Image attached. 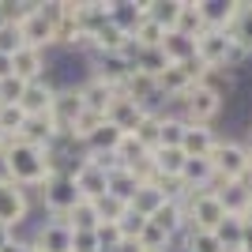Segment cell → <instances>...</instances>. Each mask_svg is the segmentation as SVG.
Wrapping results in <instances>:
<instances>
[{
	"label": "cell",
	"mask_w": 252,
	"mask_h": 252,
	"mask_svg": "<svg viewBox=\"0 0 252 252\" xmlns=\"http://www.w3.org/2000/svg\"><path fill=\"white\" fill-rule=\"evenodd\" d=\"M0 177L11 181V185H19L23 192H38L45 181L53 177L49 162H45V151L31 147V143H23V139H8V147L0 155Z\"/></svg>",
	"instance_id": "1"
},
{
	"label": "cell",
	"mask_w": 252,
	"mask_h": 252,
	"mask_svg": "<svg viewBox=\"0 0 252 252\" xmlns=\"http://www.w3.org/2000/svg\"><path fill=\"white\" fill-rule=\"evenodd\" d=\"M57 23H61V0H34V11L19 23L23 45L27 49H53L57 45Z\"/></svg>",
	"instance_id": "2"
},
{
	"label": "cell",
	"mask_w": 252,
	"mask_h": 252,
	"mask_svg": "<svg viewBox=\"0 0 252 252\" xmlns=\"http://www.w3.org/2000/svg\"><path fill=\"white\" fill-rule=\"evenodd\" d=\"M169 113H177L185 125H211L215 128L222 121V94L215 87H207V83H196L185 98L173 102Z\"/></svg>",
	"instance_id": "3"
},
{
	"label": "cell",
	"mask_w": 252,
	"mask_h": 252,
	"mask_svg": "<svg viewBox=\"0 0 252 252\" xmlns=\"http://www.w3.org/2000/svg\"><path fill=\"white\" fill-rule=\"evenodd\" d=\"M75 203H79V196H75V185L68 173H53L42 189L34 192V207H42L45 219H64Z\"/></svg>",
	"instance_id": "4"
},
{
	"label": "cell",
	"mask_w": 252,
	"mask_h": 252,
	"mask_svg": "<svg viewBox=\"0 0 252 252\" xmlns=\"http://www.w3.org/2000/svg\"><path fill=\"white\" fill-rule=\"evenodd\" d=\"M211 166L219 181H241L252 166V155L245 151V143L237 136H219L215 151H211Z\"/></svg>",
	"instance_id": "5"
},
{
	"label": "cell",
	"mask_w": 252,
	"mask_h": 252,
	"mask_svg": "<svg viewBox=\"0 0 252 252\" xmlns=\"http://www.w3.org/2000/svg\"><path fill=\"white\" fill-rule=\"evenodd\" d=\"M34 211V196L31 192H23L19 185H11V181L0 177V230H15L23 222L31 219Z\"/></svg>",
	"instance_id": "6"
},
{
	"label": "cell",
	"mask_w": 252,
	"mask_h": 252,
	"mask_svg": "<svg viewBox=\"0 0 252 252\" xmlns=\"http://www.w3.org/2000/svg\"><path fill=\"white\" fill-rule=\"evenodd\" d=\"M203 75H207V68H203L200 61H189V64H169L155 83H158V91H162L169 102H177V98H185L192 87L200 83Z\"/></svg>",
	"instance_id": "7"
},
{
	"label": "cell",
	"mask_w": 252,
	"mask_h": 252,
	"mask_svg": "<svg viewBox=\"0 0 252 252\" xmlns=\"http://www.w3.org/2000/svg\"><path fill=\"white\" fill-rule=\"evenodd\" d=\"M31 249L34 252H72V230L64 219H45L31 226Z\"/></svg>",
	"instance_id": "8"
},
{
	"label": "cell",
	"mask_w": 252,
	"mask_h": 252,
	"mask_svg": "<svg viewBox=\"0 0 252 252\" xmlns=\"http://www.w3.org/2000/svg\"><path fill=\"white\" fill-rule=\"evenodd\" d=\"M68 177H72V185H75V196L87 200V203H98L105 192H109V173L98 169L94 162H87V158L72 169V173H68Z\"/></svg>",
	"instance_id": "9"
},
{
	"label": "cell",
	"mask_w": 252,
	"mask_h": 252,
	"mask_svg": "<svg viewBox=\"0 0 252 252\" xmlns=\"http://www.w3.org/2000/svg\"><path fill=\"white\" fill-rule=\"evenodd\" d=\"M132 72H136L132 61L121 57V53H94V57H91V75L102 79L105 87H113V91H121V87L128 83V75H132Z\"/></svg>",
	"instance_id": "10"
},
{
	"label": "cell",
	"mask_w": 252,
	"mask_h": 252,
	"mask_svg": "<svg viewBox=\"0 0 252 252\" xmlns=\"http://www.w3.org/2000/svg\"><path fill=\"white\" fill-rule=\"evenodd\" d=\"M230 42H233V38L226 31H200V34H196V61H200L207 72H219L222 61H226Z\"/></svg>",
	"instance_id": "11"
},
{
	"label": "cell",
	"mask_w": 252,
	"mask_h": 252,
	"mask_svg": "<svg viewBox=\"0 0 252 252\" xmlns=\"http://www.w3.org/2000/svg\"><path fill=\"white\" fill-rule=\"evenodd\" d=\"M177 185H181L185 192H211L215 185H219V177H215V166H211V158H185Z\"/></svg>",
	"instance_id": "12"
},
{
	"label": "cell",
	"mask_w": 252,
	"mask_h": 252,
	"mask_svg": "<svg viewBox=\"0 0 252 252\" xmlns=\"http://www.w3.org/2000/svg\"><path fill=\"white\" fill-rule=\"evenodd\" d=\"M79 113H83L79 91H57V98H53V105H49V121L57 125V132H61V136H68V132H72V125L79 121Z\"/></svg>",
	"instance_id": "13"
},
{
	"label": "cell",
	"mask_w": 252,
	"mask_h": 252,
	"mask_svg": "<svg viewBox=\"0 0 252 252\" xmlns=\"http://www.w3.org/2000/svg\"><path fill=\"white\" fill-rule=\"evenodd\" d=\"M215 143H219V128H211V125H185L181 155H185V158H211Z\"/></svg>",
	"instance_id": "14"
},
{
	"label": "cell",
	"mask_w": 252,
	"mask_h": 252,
	"mask_svg": "<svg viewBox=\"0 0 252 252\" xmlns=\"http://www.w3.org/2000/svg\"><path fill=\"white\" fill-rule=\"evenodd\" d=\"M105 121L117 128V132H125V136H132L139 125H143V109H139L132 98H125V94H117L113 102L105 105Z\"/></svg>",
	"instance_id": "15"
},
{
	"label": "cell",
	"mask_w": 252,
	"mask_h": 252,
	"mask_svg": "<svg viewBox=\"0 0 252 252\" xmlns=\"http://www.w3.org/2000/svg\"><path fill=\"white\" fill-rule=\"evenodd\" d=\"M53 98H57V91L45 79H34V83H23V94L15 105L23 109V117H42V113H49Z\"/></svg>",
	"instance_id": "16"
},
{
	"label": "cell",
	"mask_w": 252,
	"mask_h": 252,
	"mask_svg": "<svg viewBox=\"0 0 252 252\" xmlns=\"http://www.w3.org/2000/svg\"><path fill=\"white\" fill-rule=\"evenodd\" d=\"M151 162V177L155 181H166V185H173V181L181 177V166H185V155H181V147H155L147 155Z\"/></svg>",
	"instance_id": "17"
},
{
	"label": "cell",
	"mask_w": 252,
	"mask_h": 252,
	"mask_svg": "<svg viewBox=\"0 0 252 252\" xmlns=\"http://www.w3.org/2000/svg\"><path fill=\"white\" fill-rule=\"evenodd\" d=\"M196 11L203 19V31H230L237 15V0H196Z\"/></svg>",
	"instance_id": "18"
},
{
	"label": "cell",
	"mask_w": 252,
	"mask_h": 252,
	"mask_svg": "<svg viewBox=\"0 0 252 252\" xmlns=\"http://www.w3.org/2000/svg\"><path fill=\"white\" fill-rule=\"evenodd\" d=\"M211 192H215V200H219V207L226 215H233V219L249 215V189H245L241 181H219Z\"/></svg>",
	"instance_id": "19"
},
{
	"label": "cell",
	"mask_w": 252,
	"mask_h": 252,
	"mask_svg": "<svg viewBox=\"0 0 252 252\" xmlns=\"http://www.w3.org/2000/svg\"><path fill=\"white\" fill-rule=\"evenodd\" d=\"M57 136H61V132H57V125L49 121V113H42V117H27L15 139H23V143H31V147H38V151H49V143H53Z\"/></svg>",
	"instance_id": "20"
},
{
	"label": "cell",
	"mask_w": 252,
	"mask_h": 252,
	"mask_svg": "<svg viewBox=\"0 0 252 252\" xmlns=\"http://www.w3.org/2000/svg\"><path fill=\"white\" fill-rule=\"evenodd\" d=\"M11 75H15L19 83L45 79V53L42 49H27V45H23V49L11 57Z\"/></svg>",
	"instance_id": "21"
},
{
	"label": "cell",
	"mask_w": 252,
	"mask_h": 252,
	"mask_svg": "<svg viewBox=\"0 0 252 252\" xmlns=\"http://www.w3.org/2000/svg\"><path fill=\"white\" fill-rule=\"evenodd\" d=\"M109 27H117V31L132 34L143 23V0H109Z\"/></svg>",
	"instance_id": "22"
},
{
	"label": "cell",
	"mask_w": 252,
	"mask_h": 252,
	"mask_svg": "<svg viewBox=\"0 0 252 252\" xmlns=\"http://www.w3.org/2000/svg\"><path fill=\"white\" fill-rule=\"evenodd\" d=\"M121 139H125V132H117L109 121H102V125L83 139V155H113V151L121 147Z\"/></svg>",
	"instance_id": "23"
},
{
	"label": "cell",
	"mask_w": 252,
	"mask_h": 252,
	"mask_svg": "<svg viewBox=\"0 0 252 252\" xmlns=\"http://www.w3.org/2000/svg\"><path fill=\"white\" fill-rule=\"evenodd\" d=\"M162 57H166L169 64H189L196 61V38H185V34L177 31H166V38H162Z\"/></svg>",
	"instance_id": "24"
},
{
	"label": "cell",
	"mask_w": 252,
	"mask_h": 252,
	"mask_svg": "<svg viewBox=\"0 0 252 252\" xmlns=\"http://www.w3.org/2000/svg\"><path fill=\"white\" fill-rule=\"evenodd\" d=\"M113 98H117V91H113V87H105L102 79H94V75L79 87V102H83V109H91V113L105 117V105L113 102Z\"/></svg>",
	"instance_id": "25"
},
{
	"label": "cell",
	"mask_w": 252,
	"mask_h": 252,
	"mask_svg": "<svg viewBox=\"0 0 252 252\" xmlns=\"http://www.w3.org/2000/svg\"><path fill=\"white\" fill-rule=\"evenodd\" d=\"M64 222H68V230L72 233H94L98 226H102V219H98V207L94 203H87V200H79L68 215H64Z\"/></svg>",
	"instance_id": "26"
},
{
	"label": "cell",
	"mask_w": 252,
	"mask_h": 252,
	"mask_svg": "<svg viewBox=\"0 0 252 252\" xmlns=\"http://www.w3.org/2000/svg\"><path fill=\"white\" fill-rule=\"evenodd\" d=\"M177 8H181V0H143V19H151L162 31H173Z\"/></svg>",
	"instance_id": "27"
},
{
	"label": "cell",
	"mask_w": 252,
	"mask_h": 252,
	"mask_svg": "<svg viewBox=\"0 0 252 252\" xmlns=\"http://www.w3.org/2000/svg\"><path fill=\"white\" fill-rule=\"evenodd\" d=\"M151 226H158V230L166 233V237H173V233H181V226H185V211H181V203L177 200H166L162 207L151 215Z\"/></svg>",
	"instance_id": "28"
},
{
	"label": "cell",
	"mask_w": 252,
	"mask_h": 252,
	"mask_svg": "<svg viewBox=\"0 0 252 252\" xmlns=\"http://www.w3.org/2000/svg\"><path fill=\"white\" fill-rule=\"evenodd\" d=\"M211 233L219 237L222 252H241V241H245V219H233V215H226V219H222Z\"/></svg>",
	"instance_id": "29"
},
{
	"label": "cell",
	"mask_w": 252,
	"mask_h": 252,
	"mask_svg": "<svg viewBox=\"0 0 252 252\" xmlns=\"http://www.w3.org/2000/svg\"><path fill=\"white\" fill-rule=\"evenodd\" d=\"M139 185H143V181H139L132 169H113V173H109V192H105V196H117L121 203H132V196H136Z\"/></svg>",
	"instance_id": "30"
},
{
	"label": "cell",
	"mask_w": 252,
	"mask_h": 252,
	"mask_svg": "<svg viewBox=\"0 0 252 252\" xmlns=\"http://www.w3.org/2000/svg\"><path fill=\"white\" fill-rule=\"evenodd\" d=\"M173 31H177V34H185V38H196V34L203 31V19H200V11H196V0H181Z\"/></svg>",
	"instance_id": "31"
},
{
	"label": "cell",
	"mask_w": 252,
	"mask_h": 252,
	"mask_svg": "<svg viewBox=\"0 0 252 252\" xmlns=\"http://www.w3.org/2000/svg\"><path fill=\"white\" fill-rule=\"evenodd\" d=\"M181 136H185V121L177 113L158 117V147H181Z\"/></svg>",
	"instance_id": "32"
},
{
	"label": "cell",
	"mask_w": 252,
	"mask_h": 252,
	"mask_svg": "<svg viewBox=\"0 0 252 252\" xmlns=\"http://www.w3.org/2000/svg\"><path fill=\"white\" fill-rule=\"evenodd\" d=\"M136 72H143V75H151V79H158V75L169 68V61L162 57V49H139V57H136V64H132Z\"/></svg>",
	"instance_id": "33"
},
{
	"label": "cell",
	"mask_w": 252,
	"mask_h": 252,
	"mask_svg": "<svg viewBox=\"0 0 252 252\" xmlns=\"http://www.w3.org/2000/svg\"><path fill=\"white\" fill-rule=\"evenodd\" d=\"M113 226H117V230H121V237H125V241H136V237H139V230L147 226V219H143L139 211L125 207V215H121V219H117Z\"/></svg>",
	"instance_id": "34"
},
{
	"label": "cell",
	"mask_w": 252,
	"mask_h": 252,
	"mask_svg": "<svg viewBox=\"0 0 252 252\" xmlns=\"http://www.w3.org/2000/svg\"><path fill=\"white\" fill-rule=\"evenodd\" d=\"M23 109L19 105H0V136H8V139H15L19 136V128H23Z\"/></svg>",
	"instance_id": "35"
},
{
	"label": "cell",
	"mask_w": 252,
	"mask_h": 252,
	"mask_svg": "<svg viewBox=\"0 0 252 252\" xmlns=\"http://www.w3.org/2000/svg\"><path fill=\"white\" fill-rule=\"evenodd\" d=\"M23 49V34L15 23H0V57H15Z\"/></svg>",
	"instance_id": "36"
},
{
	"label": "cell",
	"mask_w": 252,
	"mask_h": 252,
	"mask_svg": "<svg viewBox=\"0 0 252 252\" xmlns=\"http://www.w3.org/2000/svg\"><path fill=\"white\" fill-rule=\"evenodd\" d=\"M94 207H98V219L113 226V222L121 219V215H125V207H128V203H121V200H117V196H102V200H98Z\"/></svg>",
	"instance_id": "37"
},
{
	"label": "cell",
	"mask_w": 252,
	"mask_h": 252,
	"mask_svg": "<svg viewBox=\"0 0 252 252\" xmlns=\"http://www.w3.org/2000/svg\"><path fill=\"white\" fill-rule=\"evenodd\" d=\"M72 252H102L94 233H72Z\"/></svg>",
	"instance_id": "38"
},
{
	"label": "cell",
	"mask_w": 252,
	"mask_h": 252,
	"mask_svg": "<svg viewBox=\"0 0 252 252\" xmlns=\"http://www.w3.org/2000/svg\"><path fill=\"white\" fill-rule=\"evenodd\" d=\"M0 252H31V245H27V241H19V237H8V245H4Z\"/></svg>",
	"instance_id": "39"
},
{
	"label": "cell",
	"mask_w": 252,
	"mask_h": 252,
	"mask_svg": "<svg viewBox=\"0 0 252 252\" xmlns=\"http://www.w3.org/2000/svg\"><path fill=\"white\" fill-rule=\"evenodd\" d=\"M241 252H252V222L245 219V241H241Z\"/></svg>",
	"instance_id": "40"
},
{
	"label": "cell",
	"mask_w": 252,
	"mask_h": 252,
	"mask_svg": "<svg viewBox=\"0 0 252 252\" xmlns=\"http://www.w3.org/2000/svg\"><path fill=\"white\" fill-rule=\"evenodd\" d=\"M0 79H11V57H0Z\"/></svg>",
	"instance_id": "41"
},
{
	"label": "cell",
	"mask_w": 252,
	"mask_h": 252,
	"mask_svg": "<svg viewBox=\"0 0 252 252\" xmlns=\"http://www.w3.org/2000/svg\"><path fill=\"white\" fill-rule=\"evenodd\" d=\"M113 252H143V249H139V245L136 241H121V245H117V249Z\"/></svg>",
	"instance_id": "42"
},
{
	"label": "cell",
	"mask_w": 252,
	"mask_h": 252,
	"mask_svg": "<svg viewBox=\"0 0 252 252\" xmlns=\"http://www.w3.org/2000/svg\"><path fill=\"white\" fill-rule=\"evenodd\" d=\"M237 139H241V143H245V151H249V155H252V128H249V132H245V136H237Z\"/></svg>",
	"instance_id": "43"
},
{
	"label": "cell",
	"mask_w": 252,
	"mask_h": 252,
	"mask_svg": "<svg viewBox=\"0 0 252 252\" xmlns=\"http://www.w3.org/2000/svg\"><path fill=\"white\" fill-rule=\"evenodd\" d=\"M4 245H8V230H0V249H4Z\"/></svg>",
	"instance_id": "44"
},
{
	"label": "cell",
	"mask_w": 252,
	"mask_h": 252,
	"mask_svg": "<svg viewBox=\"0 0 252 252\" xmlns=\"http://www.w3.org/2000/svg\"><path fill=\"white\" fill-rule=\"evenodd\" d=\"M245 219H249V222H252V192H249V215H245Z\"/></svg>",
	"instance_id": "45"
},
{
	"label": "cell",
	"mask_w": 252,
	"mask_h": 252,
	"mask_svg": "<svg viewBox=\"0 0 252 252\" xmlns=\"http://www.w3.org/2000/svg\"><path fill=\"white\" fill-rule=\"evenodd\" d=\"M4 147H8V136H0V155H4Z\"/></svg>",
	"instance_id": "46"
},
{
	"label": "cell",
	"mask_w": 252,
	"mask_h": 252,
	"mask_svg": "<svg viewBox=\"0 0 252 252\" xmlns=\"http://www.w3.org/2000/svg\"><path fill=\"white\" fill-rule=\"evenodd\" d=\"M245 49H249V57H252V38H249V42H245Z\"/></svg>",
	"instance_id": "47"
},
{
	"label": "cell",
	"mask_w": 252,
	"mask_h": 252,
	"mask_svg": "<svg viewBox=\"0 0 252 252\" xmlns=\"http://www.w3.org/2000/svg\"><path fill=\"white\" fill-rule=\"evenodd\" d=\"M31 252H34V249H31Z\"/></svg>",
	"instance_id": "48"
}]
</instances>
